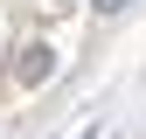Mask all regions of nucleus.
<instances>
[{
    "mask_svg": "<svg viewBox=\"0 0 146 139\" xmlns=\"http://www.w3.org/2000/svg\"><path fill=\"white\" fill-rule=\"evenodd\" d=\"M49 70H56V49H42V42H28L21 56H14V83H42Z\"/></svg>",
    "mask_w": 146,
    "mask_h": 139,
    "instance_id": "obj_1",
    "label": "nucleus"
},
{
    "mask_svg": "<svg viewBox=\"0 0 146 139\" xmlns=\"http://www.w3.org/2000/svg\"><path fill=\"white\" fill-rule=\"evenodd\" d=\"M90 7H98V14H125L132 0H90Z\"/></svg>",
    "mask_w": 146,
    "mask_h": 139,
    "instance_id": "obj_2",
    "label": "nucleus"
}]
</instances>
